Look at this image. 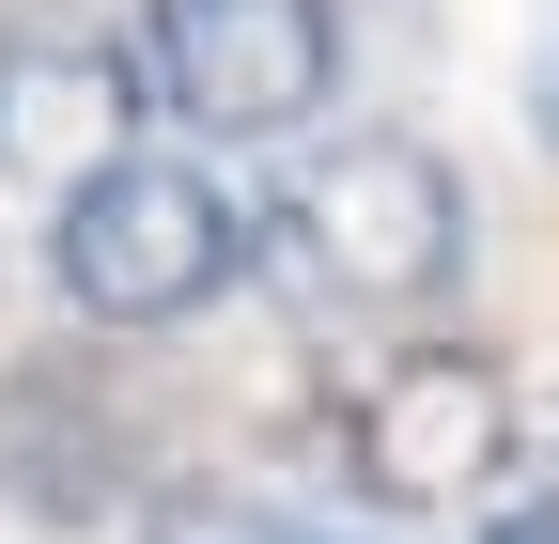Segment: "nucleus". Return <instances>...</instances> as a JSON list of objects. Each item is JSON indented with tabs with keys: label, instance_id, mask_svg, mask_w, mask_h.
<instances>
[{
	"label": "nucleus",
	"instance_id": "nucleus-5",
	"mask_svg": "<svg viewBox=\"0 0 559 544\" xmlns=\"http://www.w3.org/2000/svg\"><path fill=\"white\" fill-rule=\"evenodd\" d=\"M140 498V404L94 343H32L0 358V513L32 529H109Z\"/></svg>",
	"mask_w": 559,
	"mask_h": 544
},
{
	"label": "nucleus",
	"instance_id": "nucleus-9",
	"mask_svg": "<svg viewBox=\"0 0 559 544\" xmlns=\"http://www.w3.org/2000/svg\"><path fill=\"white\" fill-rule=\"evenodd\" d=\"M544 141H559V62H544Z\"/></svg>",
	"mask_w": 559,
	"mask_h": 544
},
{
	"label": "nucleus",
	"instance_id": "nucleus-1",
	"mask_svg": "<svg viewBox=\"0 0 559 544\" xmlns=\"http://www.w3.org/2000/svg\"><path fill=\"white\" fill-rule=\"evenodd\" d=\"M264 234H280V281L311 311H419L466 264V172L436 141H404V125H358L342 156H311L280 187Z\"/></svg>",
	"mask_w": 559,
	"mask_h": 544
},
{
	"label": "nucleus",
	"instance_id": "nucleus-2",
	"mask_svg": "<svg viewBox=\"0 0 559 544\" xmlns=\"http://www.w3.org/2000/svg\"><path fill=\"white\" fill-rule=\"evenodd\" d=\"M47 264H62V296L94 327H187V311H218V281L249 264V218L187 156H109L94 187H62Z\"/></svg>",
	"mask_w": 559,
	"mask_h": 544
},
{
	"label": "nucleus",
	"instance_id": "nucleus-6",
	"mask_svg": "<svg viewBox=\"0 0 559 544\" xmlns=\"http://www.w3.org/2000/svg\"><path fill=\"white\" fill-rule=\"evenodd\" d=\"M124 156V47L62 0L0 16V172L16 187H94Z\"/></svg>",
	"mask_w": 559,
	"mask_h": 544
},
{
	"label": "nucleus",
	"instance_id": "nucleus-4",
	"mask_svg": "<svg viewBox=\"0 0 559 544\" xmlns=\"http://www.w3.org/2000/svg\"><path fill=\"white\" fill-rule=\"evenodd\" d=\"M140 62H156V94L202 141H280V125L326 109L342 16L326 0H156V16H140Z\"/></svg>",
	"mask_w": 559,
	"mask_h": 544
},
{
	"label": "nucleus",
	"instance_id": "nucleus-7",
	"mask_svg": "<svg viewBox=\"0 0 559 544\" xmlns=\"http://www.w3.org/2000/svg\"><path fill=\"white\" fill-rule=\"evenodd\" d=\"M140 544H342V529H311V513H264V498H218V483H171Z\"/></svg>",
	"mask_w": 559,
	"mask_h": 544
},
{
	"label": "nucleus",
	"instance_id": "nucleus-3",
	"mask_svg": "<svg viewBox=\"0 0 559 544\" xmlns=\"http://www.w3.org/2000/svg\"><path fill=\"white\" fill-rule=\"evenodd\" d=\"M326 451H342V483H358L373 513H451L466 483L513 466V374L481 343H404L389 374L342 389Z\"/></svg>",
	"mask_w": 559,
	"mask_h": 544
},
{
	"label": "nucleus",
	"instance_id": "nucleus-8",
	"mask_svg": "<svg viewBox=\"0 0 559 544\" xmlns=\"http://www.w3.org/2000/svg\"><path fill=\"white\" fill-rule=\"evenodd\" d=\"M466 544H559V498H498V513H481Z\"/></svg>",
	"mask_w": 559,
	"mask_h": 544
}]
</instances>
